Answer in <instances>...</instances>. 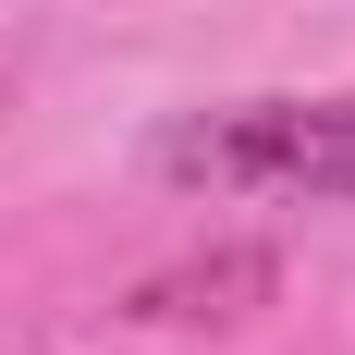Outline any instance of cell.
I'll return each instance as SVG.
<instances>
[{"mask_svg": "<svg viewBox=\"0 0 355 355\" xmlns=\"http://www.w3.org/2000/svg\"><path fill=\"white\" fill-rule=\"evenodd\" d=\"M184 184H220V196H306V209H343L355 196V86L343 98H245L209 110L159 147Z\"/></svg>", "mask_w": 355, "mask_h": 355, "instance_id": "6da1fadb", "label": "cell"}]
</instances>
